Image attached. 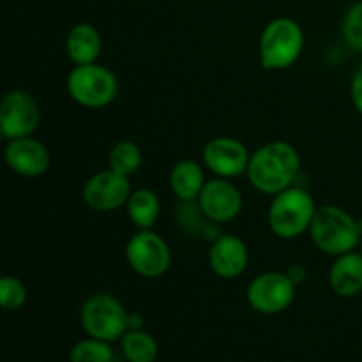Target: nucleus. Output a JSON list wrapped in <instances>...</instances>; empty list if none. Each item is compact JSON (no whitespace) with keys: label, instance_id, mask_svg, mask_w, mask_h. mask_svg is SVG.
<instances>
[{"label":"nucleus","instance_id":"nucleus-1","mask_svg":"<svg viewBox=\"0 0 362 362\" xmlns=\"http://www.w3.org/2000/svg\"><path fill=\"white\" fill-rule=\"evenodd\" d=\"M246 175L253 189L274 197L297 184L300 175L299 151L288 141H269L251 154Z\"/></svg>","mask_w":362,"mask_h":362},{"label":"nucleus","instance_id":"nucleus-2","mask_svg":"<svg viewBox=\"0 0 362 362\" xmlns=\"http://www.w3.org/2000/svg\"><path fill=\"white\" fill-rule=\"evenodd\" d=\"M317 204L310 191L299 184H293L288 189L272 197L267 214L269 228L281 240L299 239L310 232Z\"/></svg>","mask_w":362,"mask_h":362},{"label":"nucleus","instance_id":"nucleus-3","mask_svg":"<svg viewBox=\"0 0 362 362\" xmlns=\"http://www.w3.org/2000/svg\"><path fill=\"white\" fill-rule=\"evenodd\" d=\"M310 237L322 253L336 258L359 247V223L343 207L324 205L317 207L310 226Z\"/></svg>","mask_w":362,"mask_h":362},{"label":"nucleus","instance_id":"nucleus-4","mask_svg":"<svg viewBox=\"0 0 362 362\" xmlns=\"http://www.w3.org/2000/svg\"><path fill=\"white\" fill-rule=\"evenodd\" d=\"M304 49V30L293 18L278 16L269 21L258 41L260 66L265 71L290 69Z\"/></svg>","mask_w":362,"mask_h":362},{"label":"nucleus","instance_id":"nucleus-5","mask_svg":"<svg viewBox=\"0 0 362 362\" xmlns=\"http://www.w3.org/2000/svg\"><path fill=\"white\" fill-rule=\"evenodd\" d=\"M66 87L69 98L88 110L106 108L115 101L120 90L115 73L98 62L74 66L67 74Z\"/></svg>","mask_w":362,"mask_h":362},{"label":"nucleus","instance_id":"nucleus-6","mask_svg":"<svg viewBox=\"0 0 362 362\" xmlns=\"http://www.w3.org/2000/svg\"><path fill=\"white\" fill-rule=\"evenodd\" d=\"M129 311L115 296L98 292L83 300L80 310V324L87 336L113 343L127 331Z\"/></svg>","mask_w":362,"mask_h":362},{"label":"nucleus","instance_id":"nucleus-7","mask_svg":"<svg viewBox=\"0 0 362 362\" xmlns=\"http://www.w3.org/2000/svg\"><path fill=\"white\" fill-rule=\"evenodd\" d=\"M126 262L138 276L147 279L161 278L172 265V250L168 243L154 230H136L127 240Z\"/></svg>","mask_w":362,"mask_h":362},{"label":"nucleus","instance_id":"nucleus-8","mask_svg":"<svg viewBox=\"0 0 362 362\" xmlns=\"http://www.w3.org/2000/svg\"><path fill=\"white\" fill-rule=\"evenodd\" d=\"M292 279L281 271H269L255 276L246 288L250 308L262 315H279L292 306L296 299Z\"/></svg>","mask_w":362,"mask_h":362},{"label":"nucleus","instance_id":"nucleus-9","mask_svg":"<svg viewBox=\"0 0 362 362\" xmlns=\"http://www.w3.org/2000/svg\"><path fill=\"white\" fill-rule=\"evenodd\" d=\"M41 122V110L32 94L11 90L0 99V127L6 140L27 138L35 133Z\"/></svg>","mask_w":362,"mask_h":362},{"label":"nucleus","instance_id":"nucleus-10","mask_svg":"<svg viewBox=\"0 0 362 362\" xmlns=\"http://www.w3.org/2000/svg\"><path fill=\"white\" fill-rule=\"evenodd\" d=\"M131 191L133 187L129 177L106 168L88 177L87 182L83 184L81 197L90 211L113 212L126 207Z\"/></svg>","mask_w":362,"mask_h":362},{"label":"nucleus","instance_id":"nucleus-11","mask_svg":"<svg viewBox=\"0 0 362 362\" xmlns=\"http://www.w3.org/2000/svg\"><path fill=\"white\" fill-rule=\"evenodd\" d=\"M197 204L205 218L216 225L232 223L233 219L239 218L244 207L243 193L239 187L230 179H221V177H214L205 182Z\"/></svg>","mask_w":362,"mask_h":362},{"label":"nucleus","instance_id":"nucleus-12","mask_svg":"<svg viewBox=\"0 0 362 362\" xmlns=\"http://www.w3.org/2000/svg\"><path fill=\"white\" fill-rule=\"evenodd\" d=\"M251 152L240 140L232 136H216L205 144L202 151L204 166L214 177L235 179L246 173Z\"/></svg>","mask_w":362,"mask_h":362},{"label":"nucleus","instance_id":"nucleus-13","mask_svg":"<svg viewBox=\"0 0 362 362\" xmlns=\"http://www.w3.org/2000/svg\"><path fill=\"white\" fill-rule=\"evenodd\" d=\"M250 265L247 244L233 233H221L209 247V267L218 278L237 279Z\"/></svg>","mask_w":362,"mask_h":362},{"label":"nucleus","instance_id":"nucleus-14","mask_svg":"<svg viewBox=\"0 0 362 362\" xmlns=\"http://www.w3.org/2000/svg\"><path fill=\"white\" fill-rule=\"evenodd\" d=\"M4 161L18 175L34 179L48 172L52 165V154L48 147L35 138H16V140H7L4 148Z\"/></svg>","mask_w":362,"mask_h":362},{"label":"nucleus","instance_id":"nucleus-15","mask_svg":"<svg viewBox=\"0 0 362 362\" xmlns=\"http://www.w3.org/2000/svg\"><path fill=\"white\" fill-rule=\"evenodd\" d=\"M329 286L332 293L352 299L362 293V255L359 251L339 255L329 269Z\"/></svg>","mask_w":362,"mask_h":362},{"label":"nucleus","instance_id":"nucleus-16","mask_svg":"<svg viewBox=\"0 0 362 362\" xmlns=\"http://www.w3.org/2000/svg\"><path fill=\"white\" fill-rule=\"evenodd\" d=\"M103 39L98 28L90 23H76L66 37L67 59L74 66L94 64L101 57Z\"/></svg>","mask_w":362,"mask_h":362},{"label":"nucleus","instance_id":"nucleus-17","mask_svg":"<svg viewBox=\"0 0 362 362\" xmlns=\"http://www.w3.org/2000/svg\"><path fill=\"white\" fill-rule=\"evenodd\" d=\"M168 182L177 200L197 202L207 179H205L204 166L200 163L193 161V159H182L172 166Z\"/></svg>","mask_w":362,"mask_h":362},{"label":"nucleus","instance_id":"nucleus-18","mask_svg":"<svg viewBox=\"0 0 362 362\" xmlns=\"http://www.w3.org/2000/svg\"><path fill=\"white\" fill-rule=\"evenodd\" d=\"M126 212L136 230H151L161 212V200L158 193L148 187L131 191L126 202Z\"/></svg>","mask_w":362,"mask_h":362},{"label":"nucleus","instance_id":"nucleus-19","mask_svg":"<svg viewBox=\"0 0 362 362\" xmlns=\"http://www.w3.org/2000/svg\"><path fill=\"white\" fill-rule=\"evenodd\" d=\"M141 163H144V152L133 140L117 141L108 152V168L120 175L131 177L140 170Z\"/></svg>","mask_w":362,"mask_h":362},{"label":"nucleus","instance_id":"nucleus-20","mask_svg":"<svg viewBox=\"0 0 362 362\" xmlns=\"http://www.w3.org/2000/svg\"><path fill=\"white\" fill-rule=\"evenodd\" d=\"M120 346L127 362H156L158 359V343L144 329L126 331V334L120 338Z\"/></svg>","mask_w":362,"mask_h":362},{"label":"nucleus","instance_id":"nucleus-21","mask_svg":"<svg viewBox=\"0 0 362 362\" xmlns=\"http://www.w3.org/2000/svg\"><path fill=\"white\" fill-rule=\"evenodd\" d=\"M113 350L108 341L95 338H85L71 349L69 362H112Z\"/></svg>","mask_w":362,"mask_h":362},{"label":"nucleus","instance_id":"nucleus-22","mask_svg":"<svg viewBox=\"0 0 362 362\" xmlns=\"http://www.w3.org/2000/svg\"><path fill=\"white\" fill-rule=\"evenodd\" d=\"M28 290L16 276H0V310L14 311L25 306Z\"/></svg>","mask_w":362,"mask_h":362},{"label":"nucleus","instance_id":"nucleus-23","mask_svg":"<svg viewBox=\"0 0 362 362\" xmlns=\"http://www.w3.org/2000/svg\"><path fill=\"white\" fill-rule=\"evenodd\" d=\"M341 34L349 48L362 53V0H357L346 9L341 23Z\"/></svg>","mask_w":362,"mask_h":362},{"label":"nucleus","instance_id":"nucleus-24","mask_svg":"<svg viewBox=\"0 0 362 362\" xmlns=\"http://www.w3.org/2000/svg\"><path fill=\"white\" fill-rule=\"evenodd\" d=\"M350 99H352V105L357 110V113L362 115V62L354 73L352 81H350Z\"/></svg>","mask_w":362,"mask_h":362},{"label":"nucleus","instance_id":"nucleus-25","mask_svg":"<svg viewBox=\"0 0 362 362\" xmlns=\"http://www.w3.org/2000/svg\"><path fill=\"white\" fill-rule=\"evenodd\" d=\"M286 276L293 281V285L299 286L300 283H304V279L308 278V269L303 264H292L290 269H286Z\"/></svg>","mask_w":362,"mask_h":362},{"label":"nucleus","instance_id":"nucleus-26","mask_svg":"<svg viewBox=\"0 0 362 362\" xmlns=\"http://www.w3.org/2000/svg\"><path fill=\"white\" fill-rule=\"evenodd\" d=\"M144 329V317L138 313L127 315V331H140Z\"/></svg>","mask_w":362,"mask_h":362},{"label":"nucleus","instance_id":"nucleus-27","mask_svg":"<svg viewBox=\"0 0 362 362\" xmlns=\"http://www.w3.org/2000/svg\"><path fill=\"white\" fill-rule=\"evenodd\" d=\"M4 140H6V136H4V131H2V127H0V144H2Z\"/></svg>","mask_w":362,"mask_h":362},{"label":"nucleus","instance_id":"nucleus-28","mask_svg":"<svg viewBox=\"0 0 362 362\" xmlns=\"http://www.w3.org/2000/svg\"><path fill=\"white\" fill-rule=\"evenodd\" d=\"M357 223H359V233H361V239H362V219H357Z\"/></svg>","mask_w":362,"mask_h":362},{"label":"nucleus","instance_id":"nucleus-29","mask_svg":"<svg viewBox=\"0 0 362 362\" xmlns=\"http://www.w3.org/2000/svg\"><path fill=\"white\" fill-rule=\"evenodd\" d=\"M359 253L362 255V239H361V243H359Z\"/></svg>","mask_w":362,"mask_h":362}]
</instances>
